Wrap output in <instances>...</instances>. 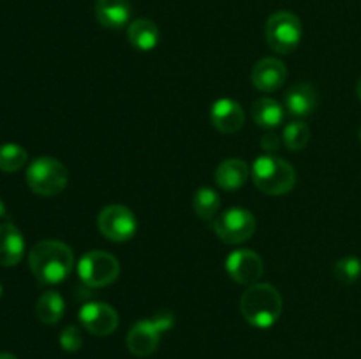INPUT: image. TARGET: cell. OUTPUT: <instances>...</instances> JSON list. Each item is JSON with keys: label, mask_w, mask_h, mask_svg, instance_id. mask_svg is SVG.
Wrapping results in <instances>:
<instances>
[{"label": "cell", "mask_w": 361, "mask_h": 359, "mask_svg": "<svg viewBox=\"0 0 361 359\" xmlns=\"http://www.w3.org/2000/svg\"><path fill=\"white\" fill-rule=\"evenodd\" d=\"M28 266L39 284H62L74 267L73 248L56 239H42L32 246L28 253Z\"/></svg>", "instance_id": "obj_1"}, {"label": "cell", "mask_w": 361, "mask_h": 359, "mask_svg": "<svg viewBox=\"0 0 361 359\" xmlns=\"http://www.w3.org/2000/svg\"><path fill=\"white\" fill-rule=\"evenodd\" d=\"M240 310L250 326L268 329L281 319L282 296L275 285L257 282L245 289L240 299Z\"/></svg>", "instance_id": "obj_2"}, {"label": "cell", "mask_w": 361, "mask_h": 359, "mask_svg": "<svg viewBox=\"0 0 361 359\" xmlns=\"http://www.w3.org/2000/svg\"><path fill=\"white\" fill-rule=\"evenodd\" d=\"M250 175L254 185L267 196H286L295 189L298 180L296 169L286 158L268 153L254 160Z\"/></svg>", "instance_id": "obj_3"}, {"label": "cell", "mask_w": 361, "mask_h": 359, "mask_svg": "<svg viewBox=\"0 0 361 359\" xmlns=\"http://www.w3.org/2000/svg\"><path fill=\"white\" fill-rule=\"evenodd\" d=\"M175 326V315L169 310L155 313L150 319H141L134 324L127 334V347L136 358H148L159 347L162 333Z\"/></svg>", "instance_id": "obj_4"}, {"label": "cell", "mask_w": 361, "mask_h": 359, "mask_svg": "<svg viewBox=\"0 0 361 359\" xmlns=\"http://www.w3.org/2000/svg\"><path fill=\"white\" fill-rule=\"evenodd\" d=\"M27 185L34 194L53 197L62 192L69 183V171L60 160L53 157H39L27 168Z\"/></svg>", "instance_id": "obj_5"}, {"label": "cell", "mask_w": 361, "mask_h": 359, "mask_svg": "<svg viewBox=\"0 0 361 359\" xmlns=\"http://www.w3.org/2000/svg\"><path fill=\"white\" fill-rule=\"evenodd\" d=\"M302 21L295 13L277 11L271 14L264 27V37L271 51L279 55H291L302 42Z\"/></svg>", "instance_id": "obj_6"}, {"label": "cell", "mask_w": 361, "mask_h": 359, "mask_svg": "<svg viewBox=\"0 0 361 359\" xmlns=\"http://www.w3.org/2000/svg\"><path fill=\"white\" fill-rule=\"evenodd\" d=\"M118 275V259L104 250H90L78 260V277L88 287H108L115 284Z\"/></svg>", "instance_id": "obj_7"}, {"label": "cell", "mask_w": 361, "mask_h": 359, "mask_svg": "<svg viewBox=\"0 0 361 359\" xmlns=\"http://www.w3.org/2000/svg\"><path fill=\"white\" fill-rule=\"evenodd\" d=\"M215 236L226 245L249 241L256 232V217L247 208L233 206L212 222Z\"/></svg>", "instance_id": "obj_8"}, {"label": "cell", "mask_w": 361, "mask_h": 359, "mask_svg": "<svg viewBox=\"0 0 361 359\" xmlns=\"http://www.w3.org/2000/svg\"><path fill=\"white\" fill-rule=\"evenodd\" d=\"M97 227L109 241L126 243L137 232V218L133 210L123 204H108L99 213Z\"/></svg>", "instance_id": "obj_9"}, {"label": "cell", "mask_w": 361, "mask_h": 359, "mask_svg": "<svg viewBox=\"0 0 361 359\" xmlns=\"http://www.w3.org/2000/svg\"><path fill=\"white\" fill-rule=\"evenodd\" d=\"M226 271L236 284L252 285L259 282L264 273V263L259 253L250 248L235 250L226 259Z\"/></svg>", "instance_id": "obj_10"}, {"label": "cell", "mask_w": 361, "mask_h": 359, "mask_svg": "<svg viewBox=\"0 0 361 359\" xmlns=\"http://www.w3.org/2000/svg\"><path fill=\"white\" fill-rule=\"evenodd\" d=\"M78 317L85 329L95 336H109L111 333H115L120 322L116 310L102 301L85 303L80 308Z\"/></svg>", "instance_id": "obj_11"}, {"label": "cell", "mask_w": 361, "mask_h": 359, "mask_svg": "<svg viewBox=\"0 0 361 359\" xmlns=\"http://www.w3.org/2000/svg\"><path fill=\"white\" fill-rule=\"evenodd\" d=\"M286 80H288L286 63L275 56L261 58L250 73V81H252L254 87L259 92H267V94L279 90L286 83Z\"/></svg>", "instance_id": "obj_12"}, {"label": "cell", "mask_w": 361, "mask_h": 359, "mask_svg": "<svg viewBox=\"0 0 361 359\" xmlns=\"http://www.w3.org/2000/svg\"><path fill=\"white\" fill-rule=\"evenodd\" d=\"M210 122L219 132L235 134L245 123V113L240 102L222 97L215 101L210 108Z\"/></svg>", "instance_id": "obj_13"}, {"label": "cell", "mask_w": 361, "mask_h": 359, "mask_svg": "<svg viewBox=\"0 0 361 359\" xmlns=\"http://www.w3.org/2000/svg\"><path fill=\"white\" fill-rule=\"evenodd\" d=\"M25 253V239L14 224H0V266L13 267L20 264Z\"/></svg>", "instance_id": "obj_14"}, {"label": "cell", "mask_w": 361, "mask_h": 359, "mask_svg": "<svg viewBox=\"0 0 361 359\" xmlns=\"http://www.w3.org/2000/svg\"><path fill=\"white\" fill-rule=\"evenodd\" d=\"M129 0H95V18L109 30H120L130 20Z\"/></svg>", "instance_id": "obj_15"}, {"label": "cell", "mask_w": 361, "mask_h": 359, "mask_svg": "<svg viewBox=\"0 0 361 359\" xmlns=\"http://www.w3.org/2000/svg\"><path fill=\"white\" fill-rule=\"evenodd\" d=\"M319 104V94L310 83H298L286 94V109L293 116H309Z\"/></svg>", "instance_id": "obj_16"}, {"label": "cell", "mask_w": 361, "mask_h": 359, "mask_svg": "<svg viewBox=\"0 0 361 359\" xmlns=\"http://www.w3.org/2000/svg\"><path fill=\"white\" fill-rule=\"evenodd\" d=\"M250 176V168L242 158H228L222 160L215 169V183L222 190H238L247 183Z\"/></svg>", "instance_id": "obj_17"}, {"label": "cell", "mask_w": 361, "mask_h": 359, "mask_svg": "<svg viewBox=\"0 0 361 359\" xmlns=\"http://www.w3.org/2000/svg\"><path fill=\"white\" fill-rule=\"evenodd\" d=\"M127 37H129L133 48H136L137 51L147 53L157 48L159 41H161V32H159V27L154 21L147 20V18H140V20H134L127 27Z\"/></svg>", "instance_id": "obj_18"}, {"label": "cell", "mask_w": 361, "mask_h": 359, "mask_svg": "<svg viewBox=\"0 0 361 359\" xmlns=\"http://www.w3.org/2000/svg\"><path fill=\"white\" fill-rule=\"evenodd\" d=\"M252 120L263 129H277L284 122V108L271 97H259L250 106Z\"/></svg>", "instance_id": "obj_19"}, {"label": "cell", "mask_w": 361, "mask_h": 359, "mask_svg": "<svg viewBox=\"0 0 361 359\" xmlns=\"http://www.w3.org/2000/svg\"><path fill=\"white\" fill-rule=\"evenodd\" d=\"M66 313V301L62 296L55 291H46L44 294L39 296L35 303V315L42 324H56L62 320Z\"/></svg>", "instance_id": "obj_20"}, {"label": "cell", "mask_w": 361, "mask_h": 359, "mask_svg": "<svg viewBox=\"0 0 361 359\" xmlns=\"http://www.w3.org/2000/svg\"><path fill=\"white\" fill-rule=\"evenodd\" d=\"M221 196L217 190L210 189V187H201L194 192L192 197V208L194 213L204 222H214L217 218L219 210H221Z\"/></svg>", "instance_id": "obj_21"}, {"label": "cell", "mask_w": 361, "mask_h": 359, "mask_svg": "<svg viewBox=\"0 0 361 359\" xmlns=\"http://www.w3.org/2000/svg\"><path fill=\"white\" fill-rule=\"evenodd\" d=\"M28 153L23 146L14 143H6L0 146V171L16 172L27 164Z\"/></svg>", "instance_id": "obj_22"}, {"label": "cell", "mask_w": 361, "mask_h": 359, "mask_svg": "<svg viewBox=\"0 0 361 359\" xmlns=\"http://www.w3.org/2000/svg\"><path fill=\"white\" fill-rule=\"evenodd\" d=\"M310 139V127L305 122L298 120V122H291L284 127L282 130V141H284L286 148L291 151H300L307 146Z\"/></svg>", "instance_id": "obj_23"}, {"label": "cell", "mask_w": 361, "mask_h": 359, "mask_svg": "<svg viewBox=\"0 0 361 359\" xmlns=\"http://www.w3.org/2000/svg\"><path fill=\"white\" fill-rule=\"evenodd\" d=\"M334 273H335V278H337L341 284L344 285L355 284V282L361 277V260L355 256L342 257V259H338L337 263H335Z\"/></svg>", "instance_id": "obj_24"}, {"label": "cell", "mask_w": 361, "mask_h": 359, "mask_svg": "<svg viewBox=\"0 0 361 359\" xmlns=\"http://www.w3.org/2000/svg\"><path fill=\"white\" fill-rule=\"evenodd\" d=\"M60 347L66 352H78L83 347V334H81L78 326H67L63 327L62 333L59 336Z\"/></svg>", "instance_id": "obj_25"}, {"label": "cell", "mask_w": 361, "mask_h": 359, "mask_svg": "<svg viewBox=\"0 0 361 359\" xmlns=\"http://www.w3.org/2000/svg\"><path fill=\"white\" fill-rule=\"evenodd\" d=\"M279 146H281V137L275 136V134H264V136L261 137V148H263L268 155L277 151Z\"/></svg>", "instance_id": "obj_26"}, {"label": "cell", "mask_w": 361, "mask_h": 359, "mask_svg": "<svg viewBox=\"0 0 361 359\" xmlns=\"http://www.w3.org/2000/svg\"><path fill=\"white\" fill-rule=\"evenodd\" d=\"M0 359H18V358L14 354H11V352H0Z\"/></svg>", "instance_id": "obj_27"}, {"label": "cell", "mask_w": 361, "mask_h": 359, "mask_svg": "<svg viewBox=\"0 0 361 359\" xmlns=\"http://www.w3.org/2000/svg\"><path fill=\"white\" fill-rule=\"evenodd\" d=\"M4 215H6V204H4V201L0 199V218H2Z\"/></svg>", "instance_id": "obj_28"}, {"label": "cell", "mask_w": 361, "mask_h": 359, "mask_svg": "<svg viewBox=\"0 0 361 359\" xmlns=\"http://www.w3.org/2000/svg\"><path fill=\"white\" fill-rule=\"evenodd\" d=\"M356 94H358V99L361 101V77L358 80V84H356Z\"/></svg>", "instance_id": "obj_29"}, {"label": "cell", "mask_w": 361, "mask_h": 359, "mask_svg": "<svg viewBox=\"0 0 361 359\" xmlns=\"http://www.w3.org/2000/svg\"><path fill=\"white\" fill-rule=\"evenodd\" d=\"M0 296H2V285H0Z\"/></svg>", "instance_id": "obj_30"}, {"label": "cell", "mask_w": 361, "mask_h": 359, "mask_svg": "<svg viewBox=\"0 0 361 359\" xmlns=\"http://www.w3.org/2000/svg\"><path fill=\"white\" fill-rule=\"evenodd\" d=\"M360 143H361V129H360Z\"/></svg>", "instance_id": "obj_31"}]
</instances>
